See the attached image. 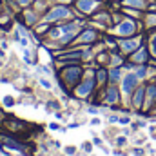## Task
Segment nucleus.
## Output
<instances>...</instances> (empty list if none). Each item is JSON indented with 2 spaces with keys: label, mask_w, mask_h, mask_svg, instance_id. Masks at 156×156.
I'll list each match as a JSON object with an SVG mask.
<instances>
[{
  "label": "nucleus",
  "mask_w": 156,
  "mask_h": 156,
  "mask_svg": "<svg viewBox=\"0 0 156 156\" xmlns=\"http://www.w3.org/2000/svg\"><path fill=\"white\" fill-rule=\"evenodd\" d=\"M66 16H69V9H66V7H56V9H53V11L47 15V20H58V18H66Z\"/></svg>",
  "instance_id": "obj_1"
},
{
  "label": "nucleus",
  "mask_w": 156,
  "mask_h": 156,
  "mask_svg": "<svg viewBox=\"0 0 156 156\" xmlns=\"http://www.w3.org/2000/svg\"><path fill=\"white\" fill-rule=\"evenodd\" d=\"M94 4H96L94 0H80V2H78V7L87 13V11H91V9L94 7Z\"/></svg>",
  "instance_id": "obj_2"
},
{
  "label": "nucleus",
  "mask_w": 156,
  "mask_h": 156,
  "mask_svg": "<svg viewBox=\"0 0 156 156\" xmlns=\"http://www.w3.org/2000/svg\"><path fill=\"white\" fill-rule=\"evenodd\" d=\"M134 83H136V76H133V75H131V76L125 78V82H123V89H125V91L129 93V91H131V89L134 87Z\"/></svg>",
  "instance_id": "obj_3"
},
{
  "label": "nucleus",
  "mask_w": 156,
  "mask_h": 156,
  "mask_svg": "<svg viewBox=\"0 0 156 156\" xmlns=\"http://www.w3.org/2000/svg\"><path fill=\"white\" fill-rule=\"evenodd\" d=\"M133 29H134V26L131 22H125L123 26H120V33H133Z\"/></svg>",
  "instance_id": "obj_4"
},
{
  "label": "nucleus",
  "mask_w": 156,
  "mask_h": 156,
  "mask_svg": "<svg viewBox=\"0 0 156 156\" xmlns=\"http://www.w3.org/2000/svg\"><path fill=\"white\" fill-rule=\"evenodd\" d=\"M91 85H93L91 82H87V83H83V85H82V87L78 89V94H87V93L91 91Z\"/></svg>",
  "instance_id": "obj_5"
},
{
  "label": "nucleus",
  "mask_w": 156,
  "mask_h": 156,
  "mask_svg": "<svg viewBox=\"0 0 156 156\" xmlns=\"http://www.w3.org/2000/svg\"><path fill=\"white\" fill-rule=\"evenodd\" d=\"M93 38H94V33H93V31H87V33L82 35V40H87V42H89V40H93Z\"/></svg>",
  "instance_id": "obj_6"
},
{
  "label": "nucleus",
  "mask_w": 156,
  "mask_h": 156,
  "mask_svg": "<svg viewBox=\"0 0 156 156\" xmlns=\"http://www.w3.org/2000/svg\"><path fill=\"white\" fill-rule=\"evenodd\" d=\"M134 45H136L134 42H123V47H125V49H133Z\"/></svg>",
  "instance_id": "obj_7"
},
{
  "label": "nucleus",
  "mask_w": 156,
  "mask_h": 156,
  "mask_svg": "<svg viewBox=\"0 0 156 156\" xmlns=\"http://www.w3.org/2000/svg\"><path fill=\"white\" fill-rule=\"evenodd\" d=\"M109 100H111V102H113V100H116V91H115V89H111V91H109Z\"/></svg>",
  "instance_id": "obj_8"
},
{
  "label": "nucleus",
  "mask_w": 156,
  "mask_h": 156,
  "mask_svg": "<svg viewBox=\"0 0 156 156\" xmlns=\"http://www.w3.org/2000/svg\"><path fill=\"white\" fill-rule=\"evenodd\" d=\"M127 4H134V5H142V0H127Z\"/></svg>",
  "instance_id": "obj_9"
},
{
  "label": "nucleus",
  "mask_w": 156,
  "mask_h": 156,
  "mask_svg": "<svg viewBox=\"0 0 156 156\" xmlns=\"http://www.w3.org/2000/svg\"><path fill=\"white\" fill-rule=\"evenodd\" d=\"M40 82H42V85H44V87H51V83H49L47 80H40Z\"/></svg>",
  "instance_id": "obj_10"
},
{
  "label": "nucleus",
  "mask_w": 156,
  "mask_h": 156,
  "mask_svg": "<svg viewBox=\"0 0 156 156\" xmlns=\"http://www.w3.org/2000/svg\"><path fill=\"white\" fill-rule=\"evenodd\" d=\"M18 2H22V4H26V2H29V0H18Z\"/></svg>",
  "instance_id": "obj_11"
},
{
  "label": "nucleus",
  "mask_w": 156,
  "mask_h": 156,
  "mask_svg": "<svg viewBox=\"0 0 156 156\" xmlns=\"http://www.w3.org/2000/svg\"><path fill=\"white\" fill-rule=\"evenodd\" d=\"M64 2H67V0H64Z\"/></svg>",
  "instance_id": "obj_12"
}]
</instances>
